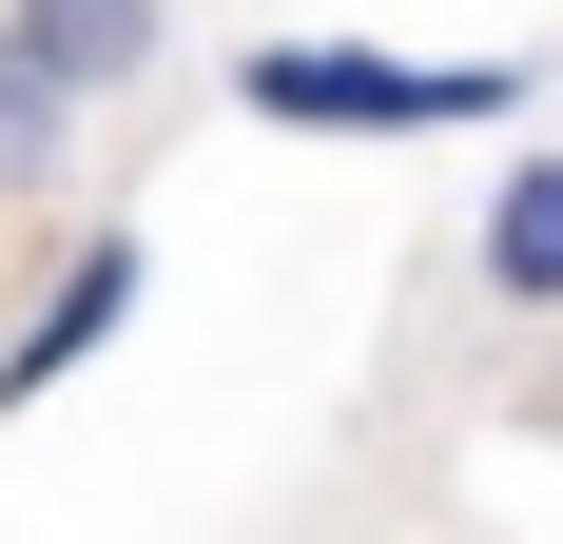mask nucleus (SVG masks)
Instances as JSON below:
<instances>
[{"label":"nucleus","instance_id":"2","mask_svg":"<svg viewBox=\"0 0 563 544\" xmlns=\"http://www.w3.org/2000/svg\"><path fill=\"white\" fill-rule=\"evenodd\" d=\"M136 292H156V253H136V233H78V253L40 272V312L0 330V409H40V389H78L117 350V330H136Z\"/></svg>","mask_w":563,"mask_h":544},{"label":"nucleus","instance_id":"1","mask_svg":"<svg viewBox=\"0 0 563 544\" xmlns=\"http://www.w3.org/2000/svg\"><path fill=\"white\" fill-rule=\"evenodd\" d=\"M233 98L291 137H448V117H525V58H369V40H253Z\"/></svg>","mask_w":563,"mask_h":544},{"label":"nucleus","instance_id":"6","mask_svg":"<svg viewBox=\"0 0 563 544\" xmlns=\"http://www.w3.org/2000/svg\"><path fill=\"white\" fill-rule=\"evenodd\" d=\"M544 428H563V389H544Z\"/></svg>","mask_w":563,"mask_h":544},{"label":"nucleus","instance_id":"4","mask_svg":"<svg viewBox=\"0 0 563 544\" xmlns=\"http://www.w3.org/2000/svg\"><path fill=\"white\" fill-rule=\"evenodd\" d=\"M486 292H506V312H563V156L486 175Z\"/></svg>","mask_w":563,"mask_h":544},{"label":"nucleus","instance_id":"5","mask_svg":"<svg viewBox=\"0 0 563 544\" xmlns=\"http://www.w3.org/2000/svg\"><path fill=\"white\" fill-rule=\"evenodd\" d=\"M58 175H78V98L0 40V195H58Z\"/></svg>","mask_w":563,"mask_h":544},{"label":"nucleus","instance_id":"3","mask_svg":"<svg viewBox=\"0 0 563 544\" xmlns=\"http://www.w3.org/2000/svg\"><path fill=\"white\" fill-rule=\"evenodd\" d=\"M0 40L40 58L78 117H98V98H136V78L175 58V0H0Z\"/></svg>","mask_w":563,"mask_h":544}]
</instances>
